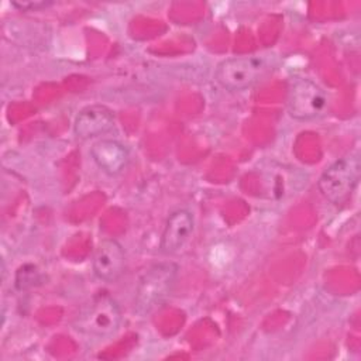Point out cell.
I'll return each instance as SVG.
<instances>
[{
	"label": "cell",
	"mask_w": 361,
	"mask_h": 361,
	"mask_svg": "<svg viewBox=\"0 0 361 361\" xmlns=\"http://www.w3.org/2000/svg\"><path fill=\"white\" fill-rule=\"evenodd\" d=\"M327 106L324 90L309 79L293 83L288 94V111L296 120H309L320 116Z\"/></svg>",
	"instance_id": "5b68a950"
},
{
	"label": "cell",
	"mask_w": 361,
	"mask_h": 361,
	"mask_svg": "<svg viewBox=\"0 0 361 361\" xmlns=\"http://www.w3.org/2000/svg\"><path fill=\"white\" fill-rule=\"evenodd\" d=\"M264 69V62L259 58L237 56L220 62L214 76L224 89L243 90L254 85Z\"/></svg>",
	"instance_id": "277c9868"
},
{
	"label": "cell",
	"mask_w": 361,
	"mask_h": 361,
	"mask_svg": "<svg viewBox=\"0 0 361 361\" xmlns=\"http://www.w3.org/2000/svg\"><path fill=\"white\" fill-rule=\"evenodd\" d=\"M358 172L360 164L357 158H341L320 175L317 188L329 202L340 204L354 190L358 182Z\"/></svg>",
	"instance_id": "3957f363"
},
{
	"label": "cell",
	"mask_w": 361,
	"mask_h": 361,
	"mask_svg": "<svg viewBox=\"0 0 361 361\" xmlns=\"http://www.w3.org/2000/svg\"><path fill=\"white\" fill-rule=\"evenodd\" d=\"M114 126V114L103 104H92L83 107L73 123L75 134L82 140L102 135Z\"/></svg>",
	"instance_id": "52a82bcc"
},
{
	"label": "cell",
	"mask_w": 361,
	"mask_h": 361,
	"mask_svg": "<svg viewBox=\"0 0 361 361\" xmlns=\"http://www.w3.org/2000/svg\"><path fill=\"white\" fill-rule=\"evenodd\" d=\"M121 322L117 302L109 295L96 296L75 319V327L83 333L106 337L113 334Z\"/></svg>",
	"instance_id": "7a4b0ae2"
},
{
	"label": "cell",
	"mask_w": 361,
	"mask_h": 361,
	"mask_svg": "<svg viewBox=\"0 0 361 361\" xmlns=\"http://www.w3.org/2000/svg\"><path fill=\"white\" fill-rule=\"evenodd\" d=\"M13 6L14 7H17V8H20V10H35V8H39V7H47L48 6V3H44V1H41V3H18V1H13Z\"/></svg>",
	"instance_id": "8fae6325"
},
{
	"label": "cell",
	"mask_w": 361,
	"mask_h": 361,
	"mask_svg": "<svg viewBox=\"0 0 361 361\" xmlns=\"http://www.w3.org/2000/svg\"><path fill=\"white\" fill-rule=\"evenodd\" d=\"M176 276L178 265L173 262L151 265L138 281L134 300L135 312L145 314L161 306L171 295Z\"/></svg>",
	"instance_id": "6da1fadb"
},
{
	"label": "cell",
	"mask_w": 361,
	"mask_h": 361,
	"mask_svg": "<svg viewBox=\"0 0 361 361\" xmlns=\"http://www.w3.org/2000/svg\"><path fill=\"white\" fill-rule=\"evenodd\" d=\"M39 283V272L34 265H24L17 271L16 285L18 289H27Z\"/></svg>",
	"instance_id": "30bf717a"
},
{
	"label": "cell",
	"mask_w": 361,
	"mask_h": 361,
	"mask_svg": "<svg viewBox=\"0 0 361 361\" xmlns=\"http://www.w3.org/2000/svg\"><path fill=\"white\" fill-rule=\"evenodd\" d=\"M94 275L104 282L117 281L126 267V254L116 240H103L94 250L92 261Z\"/></svg>",
	"instance_id": "8992f818"
},
{
	"label": "cell",
	"mask_w": 361,
	"mask_h": 361,
	"mask_svg": "<svg viewBox=\"0 0 361 361\" xmlns=\"http://www.w3.org/2000/svg\"><path fill=\"white\" fill-rule=\"evenodd\" d=\"M193 216L189 210L179 209L173 212L168 217L161 235V251L165 254L178 252L190 238L193 233Z\"/></svg>",
	"instance_id": "ba28073f"
},
{
	"label": "cell",
	"mask_w": 361,
	"mask_h": 361,
	"mask_svg": "<svg viewBox=\"0 0 361 361\" xmlns=\"http://www.w3.org/2000/svg\"><path fill=\"white\" fill-rule=\"evenodd\" d=\"M96 165L109 175L120 173L128 164L130 154L127 148L116 140H100L90 148Z\"/></svg>",
	"instance_id": "9c48e42d"
}]
</instances>
